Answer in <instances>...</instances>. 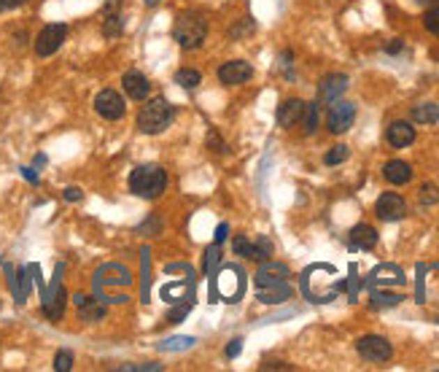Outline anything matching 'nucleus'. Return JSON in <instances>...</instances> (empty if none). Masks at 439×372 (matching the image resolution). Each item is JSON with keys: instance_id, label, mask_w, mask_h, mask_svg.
<instances>
[{"instance_id": "f257e3e1", "label": "nucleus", "mask_w": 439, "mask_h": 372, "mask_svg": "<svg viewBox=\"0 0 439 372\" xmlns=\"http://www.w3.org/2000/svg\"><path fill=\"white\" fill-rule=\"evenodd\" d=\"M176 122V108L164 98H151L146 100L138 114V130L146 135H160L170 124Z\"/></svg>"}, {"instance_id": "f03ea898", "label": "nucleus", "mask_w": 439, "mask_h": 372, "mask_svg": "<svg viewBox=\"0 0 439 372\" xmlns=\"http://www.w3.org/2000/svg\"><path fill=\"white\" fill-rule=\"evenodd\" d=\"M130 189L143 200H157L167 189V173L160 165H140L130 173Z\"/></svg>"}, {"instance_id": "7ed1b4c3", "label": "nucleus", "mask_w": 439, "mask_h": 372, "mask_svg": "<svg viewBox=\"0 0 439 372\" xmlns=\"http://www.w3.org/2000/svg\"><path fill=\"white\" fill-rule=\"evenodd\" d=\"M208 36V22L200 14H180L173 27V38L178 41L180 49H200Z\"/></svg>"}, {"instance_id": "20e7f679", "label": "nucleus", "mask_w": 439, "mask_h": 372, "mask_svg": "<svg viewBox=\"0 0 439 372\" xmlns=\"http://www.w3.org/2000/svg\"><path fill=\"white\" fill-rule=\"evenodd\" d=\"M219 294L224 297V302H238L245 291V272L238 265H224L216 278Z\"/></svg>"}, {"instance_id": "39448f33", "label": "nucleus", "mask_w": 439, "mask_h": 372, "mask_svg": "<svg viewBox=\"0 0 439 372\" xmlns=\"http://www.w3.org/2000/svg\"><path fill=\"white\" fill-rule=\"evenodd\" d=\"M356 351H359L361 359H367V362H388L391 356H394V348H391V343L385 340V337H380V334H364L356 340Z\"/></svg>"}, {"instance_id": "423d86ee", "label": "nucleus", "mask_w": 439, "mask_h": 372, "mask_svg": "<svg viewBox=\"0 0 439 372\" xmlns=\"http://www.w3.org/2000/svg\"><path fill=\"white\" fill-rule=\"evenodd\" d=\"M353 119H356V105L348 103V100H334L329 105V114H326V127L329 132H348L353 127Z\"/></svg>"}, {"instance_id": "0eeeda50", "label": "nucleus", "mask_w": 439, "mask_h": 372, "mask_svg": "<svg viewBox=\"0 0 439 372\" xmlns=\"http://www.w3.org/2000/svg\"><path fill=\"white\" fill-rule=\"evenodd\" d=\"M68 38V24H46L36 38V54L38 57H52Z\"/></svg>"}, {"instance_id": "6e6552de", "label": "nucleus", "mask_w": 439, "mask_h": 372, "mask_svg": "<svg viewBox=\"0 0 439 372\" xmlns=\"http://www.w3.org/2000/svg\"><path fill=\"white\" fill-rule=\"evenodd\" d=\"M95 111L100 114L102 119L116 122V119H121L127 114V103H124V98L116 89H102L100 95L95 98Z\"/></svg>"}, {"instance_id": "1a4fd4ad", "label": "nucleus", "mask_w": 439, "mask_h": 372, "mask_svg": "<svg viewBox=\"0 0 439 372\" xmlns=\"http://www.w3.org/2000/svg\"><path fill=\"white\" fill-rule=\"evenodd\" d=\"M375 213L383 222H399V219L407 216V203L396 192H385V194H380L378 203H375Z\"/></svg>"}, {"instance_id": "9d476101", "label": "nucleus", "mask_w": 439, "mask_h": 372, "mask_svg": "<svg viewBox=\"0 0 439 372\" xmlns=\"http://www.w3.org/2000/svg\"><path fill=\"white\" fill-rule=\"evenodd\" d=\"M60 272H62V265L57 268L52 289H43V313H46L52 321H60L62 313H65V289H62V284H60Z\"/></svg>"}, {"instance_id": "9b49d317", "label": "nucleus", "mask_w": 439, "mask_h": 372, "mask_svg": "<svg viewBox=\"0 0 439 372\" xmlns=\"http://www.w3.org/2000/svg\"><path fill=\"white\" fill-rule=\"evenodd\" d=\"M251 76H254V68H251V62H245V60H229L219 68V82L224 84V86L245 84Z\"/></svg>"}, {"instance_id": "f8f14e48", "label": "nucleus", "mask_w": 439, "mask_h": 372, "mask_svg": "<svg viewBox=\"0 0 439 372\" xmlns=\"http://www.w3.org/2000/svg\"><path fill=\"white\" fill-rule=\"evenodd\" d=\"M232 251L238 256L254 259V262H267V256H272V243L267 238H259V243H251L248 238L240 235V238H235V243H232Z\"/></svg>"}, {"instance_id": "ddd939ff", "label": "nucleus", "mask_w": 439, "mask_h": 372, "mask_svg": "<svg viewBox=\"0 0 439 372\" xmlns=\"http://www.w3.org/2000/svg\"><path fill=\"white\" fill-rule=\"evenodd\" d=\"M348 246H351V251H372L378 246V229L369 227V224L353 227L348 235Z\"/></svg>"}, {"instance_id": "4468645a", "label": "nucleus", "mask_w": 439, "mask_h": 372, "mask_svg": "<svg viewBox=\"0 0 439 372\" xmlns=\"http://www.w3.org/2000/svg\"><path fill=\"white\" fill-rule=\"evenodd\" d=\"M73 305L79 308V316L86 321V324H95V321H102L105 316V305L95 297H86V294H76L73 297Z\"/></svg>"}, {"instance_id": "2eb2a0df", "label": "nucleus", "mask_w": 439, "mask_h": 372, "mask_svg": "<svg viewBox=\"0 0 439 372\" xmlns=\"http://www.w3.org/2000/svg\"><path fill=\"white\" fill-rule=\"evenodd\" d=\"M348 89V76H342V73H329V76H323V82L318 86V95L323 103H334L339 100V95Z\"/></svg>"}, {"instance_id": "dca6fc26", "label": "nucleus", "mask_w": 439, "mask_h": 372, "mask_svg": "<svg viewBox=\"0 0 439 372\" xmlns=\"http://www.w3.org/2000/svg\"><path fill=\"white\" fill-rule=\"evenodd\" d=\"M288 268L286 265H280V262H264L256 272V289L259 286H272V284H283V281H288Z\"/></svg>"}, {"instance_id": "f3484780", "label": "nucleus", "mask_w": 439, "mask_h": 372, "mask_svg": "<svg viewBox=\"0 0 439 372\" xmlns=\"http://www.w3.org/2000/svg\"><path fill=\"white\" fill-rule=\"evenodd\" d=\"M305 108L307 103L300 100V98H291V100H286V103L278 108V124L280 127H286V130H291L294 124L302 122V116H305Z\"/></svg>"}, {"instance_id": "a211bd4d", "label": "nucleus", "mask_w": 439, "mask_h": 372, "mask_svg": "<svg viewBox=\"0 0 439 372\" xmlns=\"http://www.w3.org/2000/svg\"><path fill=\"white\" fill-rule=\"evenodd\" d=\"M385 138L394 148H407L415 141V127L410 122H391L385 130Z\"/></svg>"}, {"instance_id": "6ab92c4d", "label": "nucleus", "mask_w": 439, "mask_h": 372, "mask_svg": "<svg viewBox=\"0 0 439 372\" xmlns=\"http://www.w3.org/2000/svg\"><path fill=\"white\" fill-rule=\"evenodd\" d=\"M121 86H124V92H127L132 100H146V98H148V92H151V84H148V79H146L143 73H138V70L124 73Z\"/></svg>"}, {"instance_id": "aec40b11", "label": "nucleus", "mask_w": 439, "mask_h": 372, "mask_svg": "<svg viewBox=\"0 0 439 372\" xmlns=\"http://www.w3.org/2000/svg\"><path fill=\"white\" fill-rule=\"evenodd\" d=\"M383 176H385V181L394 186H404L413 181V167L410 162H401V160H391L388 165L383 167Z\"/></svg>"}, {"instance_id": "412c9836", "label": "nucleus", "mask_w": 439, "mask_h": 372, "mask_svg": "<svg viewBox=\"0 0 439 372\" xmlns=\"http://www.w3.org/2000/svg\"><path fill=\"white\" fill-rule=\"evenodd\" d=\"M369 284L372 286H391V284H404V272H401L396 265H380V268L372 270L369 275Z\"/></svg>"}, {"instance_id": "4be33fe9", "label": "nucleus", "mask_w": 439, "mask_h": 372, "mask_svg": "<svg viewBox=\"0 0 439 372\" xmlns=\"http://www.w3.org/2000/svg\"><path fill=\"white\" fill-rule=\"evenodd\" d=\"M256 297H259L261 302H267V305H278V302H286L291 297V286H288V281L272 284V286H259Z\"/></svg>"}, {"instance_id": "5701e85b", "label": "nucleus", "mask_w": 439, "mask_h": 372, "mask_svg": "<svg viewBox=\"0 0 439 372\" xmlns=\"http://www.w3.org/2000/svg\"><path fill=\"white\" fill-rule=\"evenodd\" d=\"M194 343H197V337H186V334H178V337H167V340H162L160 348L162 353H180V351H189V348H194Z\"/></svg>"}, {"instance_id": "b1692460", "label": "nucleus", "mask_w": 439, "mask_h": 372, "mask_svg": "<svg viewBox=\"0 0 439 372\" xmlns=\"http://www.w3.org/2000/svg\"><path fill=\"white\" fill-rule=\"evenodd\" d=\"M413 122L415 124H434L439 122V105L437 103H420L413 108Z\"/></svg>"}, {"instance_id": "393cba45", "label": "nucleus", "mask_w": 439, "mask_h": 372, "mask_svg": "<svg viewBox=\"0 0 439 372\" xmlns=\"http://www.w3.org/2000/svg\"><path fill=\"white\" fill-rule=\"evenodd\" d=\"M176 84L183 86V89H197L202 84L200 70H194V68H180L178 73H176Z\"/></svg>"}, {"instance_id": "a878e982", "label": "nucleus", "mask_w": 439, "mask_h": 372, "mask_svg": "<svg viewBox=\"0 0 439 372\" xmlns=\"http://www.w3.org/2000/svg\"><path fill=\"white\" fill-rule=\"evenodd\" d=\"M401 302V294H391V291H372V308H394Z\"/></svg>"}, {"instance_id": "bb28decb", "label": "nucleus", "mask_w": 439, "mask_h": 372, "mask_svg": "<svg viewBox=\"0 0 439 372\" xmlns=\"http://www.w3.org/2000/svg\"><path fill=\"white\" fill-rule=\"evenodd\" d=\"M302 122H305V135H313L318 130V103H307Z\"/></svg>"}, {"instance_id": "cd10ccee", "label": "nucleus", "mask_w": 439, "mask_h": 372, "mask_svg": "<svg viewBox=\"0 0 439 372\" xmlns=\"http://www.w3.org/2000/svg\"><path fill=\"white\" fill-rule=\"evenodd\" d=\"M348 157H351V151H348V146H332V148H329V151H326V157H323V162H326V165L329 167H334V165H342V162H345V160H348Z\"/></svg>"}, {"instance_id": "c85d7f7f", "label": "nucleus", "mask_w": 439, "mask_h": 372, "mask_svg": "<svg viewBox=\"0 0 439 372\" xmlns=\"http://www.w3.org/2000/svg\"><path fill=\"white\" fill-rule=\"evenodd\" d=\"M121 33H124V20H121V14H111V17L105 20V24H102V36H105V38H116Z\"/></svg>"}, {"instance_id": "c756f323", "label": "nucleus", "mask_w": 439, "mask_h": 372, "mask_svg": "<svg viewBox=\"0 0 439 372\" xmlns=\"http://www.w3.org/2000/svg\"><path fill=\"white\" fill-rule=\"evenodd\" d=\"M205 259H202V268H205V272L210 275L213 272V268L221 262V251H219V243H213L210 248H205V254H202Z\"/></svg>"}, {"instance_id": "7c9ffc66", "label": "nucleus", "mask_w": 439, "mask_h": 372, "mask_svg": "<svg viewBox=\"0 0 439 372\" xmlns=\"http://www.w3.org/2000/svg\"><path fill=\"white\" fill-rule=\"evenodd\" d=\"M420 203L423 206H434V203H439V186L434 184H423L420 186Z\"/></svg>"}, {"instance_id": "2f4dec72", "label": "nucleus", "mask_w": 439, "mask_h": 372, "mask_svg": "<svg viewBox=\"0 0 439 372\" xmlns=\"http://www.w3.org/2000/svg\"><path fill=\"white\" fill-rule=\"evenodd\" d=\"M54 370L57 372H68L73 370V353L70 351H60L54 356Z\"/></svg>"}, {"instance_id": "473e14b6", "label": "nucleus", "mask_w": 439, "mask_h": 372, "mask_svg": "<svg viewBox=\"0 0 439 372\" xmlns=\"http://www.w3.org/2000/svg\"><path fill=\"white\" fill-rule=\"evenodd\" d=\"M423 24H426L429 33L439 36V8H429V11L423 14Z\"/></svg>"}, {"instance_id": "72a5a7b5", "label": "nucleus", "mask_w": 439, "mask_h": 372, "mask_svg": "<svg viewBox=\"0 0 439 372\" xmlns=\"http://www.w3.org/2000/svg\"><path fill=\"white\" fill-rule=\"evenodd\" d=\"M205 141H208V146H210L213 151H219V154H226V151H229L226 144L219 138V132H216V130H208V138H205Z\"/></svg>"}, {"instance_id": "f704fd0d", "label": "nucleus", "mask_w": 439, "mask_h": 372, "mask_svg": "<svg viewBox=\"0 0 439 372\" xmlns=\"http://www.w3.org/2000/svg\"><path fill=\"white\" fill-rule=\"evenodd\" d=\"M189 310H192V305H178V308H173L167 313V321H170V324H180V321L189 316Z\"/></svg>"}, {"instance_id": "c9c22d12", "label": "nucleus", "mask_w": 439, "mask_h": 372, "mask_svg": "<svg viewBox=\"0 0 439 372\" xmlns=\"http://www.w3.org/2000/svg\"><path fill=\"white\" fill-rule=\"evenodd\" d=\"M143 289H140V294H143V302H148V248H143Z\"/></svg>"}, {"instance_id": "e433bc0d", "label": "nucleus", "mask_w": 439, "mask_h": 372, "mask_svg": "<svg viewBox=\"0 0 439 372\" xmlns=\"http://www.w3.org/2000/svg\"><path fill=\"white\" fill-rule=\"evenodd\" d=\"M119 370H124V372H160L162 364H121Z\"/></svg>"}, {"instance_id": "4c0bfd02", "label": "nucleus", "mask_w": 439, "mask_h": 372, "mask_svg": "<svg viewBox=\"0 0 439 372\" xmlns=\"http://www.w3.org/2000/svg\"><path fill=\"white\" fill-rule=\"evenodd\" d=\"M81 197H84V192H81L79 186H68V189H65V200H68V203H79Z\"/></svg>"}, {"instance_id": "58836bf2", "label": "nucleus", "mask_w": 439, "mask_h": 372, "mask_svg": "<svg viewBox=\"0 0 439 372\" xmlns=\"http://www.w3.org/2000/svg\"><path fill=\"white\" fill-rule=\"evenodd\" d=\"M240 351H242V340L235 337V340L226 346V356H229V359H235V356H240Z\"/></svg>"}, {"instance_id": "ea45409f", "label": "nucleus", "mask_w": 439, "mask_h": 372, "mask_svg": "<svg viewBox=\"0 0 439 372\" xmlns=\"http://www.w3.org/2000/svg\"><path fill=\"white\" fill-rule=\"evenodd\" d=\"M27 0H0V11H11V8H20Z\"/></svg>"}, {"instance_id": "a19ab883", "label": "nucleus", "mask_w": 439, "mask_h": 372, "mask_svg": "<svg viewBox=\"0 0 439 372\" xmlns=\"http://www.w3.org/2000/svg\"><path fill=\"white\" fill-rule=\"evenodd\" d=\"M22 176H24L30 184H38V173H36L33 167H22Z\"/></svg>"}, {"instance_id": "79ce46f5", "label": "nucleus", "mask_w": 439, "mask_h": 372, "mask_svg": "<svg viewBox=\"0 0 439 372\" xmlns=\"http://www.w3.org/2000/svg\"><path fill=\"white\" fill-rule=\"evenodd\" d=\"M401 49H404V43H401V38H394V41L388 43V46H385V52H388V54H396V52H401Z\"/></svg>"}, {"instance_id": "37998d69", "label": "nucleus", "mask_w": 439, "mask_h": 372, "mask_svg": "<svg viewBox=\"0 0 439 372\" xmlns=\"http://www.w3.org/2000/svg\"><path fill=\"white\" fill-rule=\"evenodd\" d=\"M226 232H229V227H226V224H219V227H216V243H224V240H226Z\"/></svg>"}, {"instance_id": "c03bdc74", "label": "nucleus", "mask_w": 439, "mask_h": 372, "mask_svg": "<svg viewBox=\"0 0 439 372\" xmlns=\"http://www.w3.org/2000/svg\"><path fill=\"white\" fill-rule=\"evenodd\" d=\"M162 0H146V6H151V8H154V6H160Z\"/></svg>"}, {"instance_id": "a18cd8bd", "label": "nucleus", "mask_w": 439, "mask_h": 372, "mask_svg": "<svg viewBox=\"0 0 439 372\" xmlns=\"http://www.w3.org/2000/svg\"><path fill=\"white\" fill-rule=\"evenodd\" d=\"M423 3H439V0H423Z\"/></svg>"}, {"instance_id": "49530a36", "label": "nucleus", "mask_w": 439, "mask_h": 372, "mask_svg": "<svg viewBox=\"0 0 439 372\" xmlns=\"http://www.w3.org/2000/svg\"><path fill=\"white\" fill-rule=\"evenodd\" d=\"M437 324H439V318H437Z\"/></svg>"}]
</instances>
